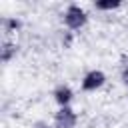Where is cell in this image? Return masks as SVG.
Instances as JSON below:
<instances>
[{"mask_svg":"<svg viewBox=\"0 0 128 128\" xmlns=\"http://www.w3.org/2000/svg\"><path fill=\"white\" fill-rule=\"evenodd\" d=\"M88 22V14L82 6L78 4H70L64 12V24L70 28V30H80L84 24Z\"/></svg>","mask_w":128,"mask_h":128,"instance_id":"6da1fadb","label":"cell"},{"mask_svg":"<svg viewBox=\"0 0 128 128\" xmlns=\"http://www.w3.org/2000/svg\"><path fill=\"white\" fill-rule=\"evenodd\" d=\"M106 84V74L102 70H88L82 78V90L84 92H96Z\"/></svg>","mask_w":128,"mask_h":128,"instance_id":"7a4b0ae2","label":"cell"},{"mask_svg":"<svg viewBox=\"0 0 128 128\" xmlns=\"http://www.w3.org/2000/svg\"><path fill=\"white\" fill-rule=\"evenodd\" d=\"M76 122H78V114L74 112L72 106L58 108L56 114H54V126L56 128H74Z\"/></svg>","mask_w":128,"mask_h":128,"instance_id":"3957f363","label":"cell"},{"mask_svg":"<svg viewBox=\"0 0 128 128\" xmlns=\"http://www.w3.org/2000/svg\"><path fill=\"white\" fill-rule=\"evenodd\" d=\"M52 96H54V102L58 104V108H64V106H70V102L74 98V90L68 84H60L54 88Z\"/></svg>","mask_w":128,"mask_h":128,"instance_id":"277c9868","label":"cell"},{"mask_svg":"<svg viewBox=\"0 0 128 128\" xmlns=\"http://www.w3.org/2000/svg\"><path fill=\"white\" fill-rule=\"evenodd\" d=\"M16 54V44H10V42H4L2 48H0V58L2 62H10V58Z\"/></svg>","mask_w":128,"mask_h":128,"instance_id":"5b68a950","label":"cell"},{"mask_svg":"<svg viewBox=\"0 0 128 128\" xmlns=\"http://www.w3.org/2000/svg\"><path fill=\"white\" fill-rule=\"evenodd\" d=\"M120 0H98L94 6L98 8V10H116V8H120Z\"/></svg>","mask_w":128,"mask_h":128,"instance_id":"8992f818","label":"cell"},{"mask_svg":"<svg viewBox=\"0 0 128 128\" xmlns=\"http://www.w3.org/2000/svg\"><path fill=\"white\" fill-rule=\"evenodd\" d=\"M6 24L12 28V30H16V28H20V20H14V18H10V20H6Z\"/></svg>","mask_w":128,"mask_h":128,"instance_id":"52a82bcc","label":"cell"},{"mask_svg":"<svg viewBox=\"0 0 128 128\" xmlns=\"http://www.w3.org/2000/svg\"><path fill=\"white\" fill-rule=\"evenodd\" d=\"M122 82H124V84L128 86V68H126V70L122 72Z\"/></svg>","mask_w":128,"mask_h":128,"instance_id":"ba28073f","label":"cell"},{"mask_svg":"<svg viewBox=\"0 0 128 128\" xmlns=\"http://www.w3.org/2000/svg\"><path fill=\"white\" fill-rule=\"evenodd\" d=\"M38 128H56V126H54V124H48V122H40Z\"/></svg>","mask_w":128,"mask_h":128,"instance_id":"9c48e42d","label":"cell"}]
</instances>
